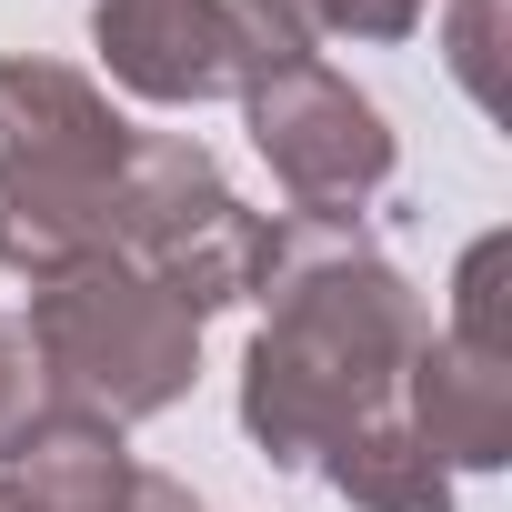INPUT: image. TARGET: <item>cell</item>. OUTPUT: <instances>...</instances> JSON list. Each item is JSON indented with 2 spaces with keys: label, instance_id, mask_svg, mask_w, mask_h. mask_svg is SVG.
<instances>
[{
  "label": "cell",
  "instance_id": "obj_7",
  "mask_svg": "<svg viewBox=\"0 0 512 512\" xmlns=\"http://www.w3.org/2000/svg\"><path fill=\"white\" fill-rule=\"evenodd\" d=\"M131 472H141V462H131L121 422L41 402V412L21 422V442L0 452V502H11V512H121Z\"/></svg>",
  "mask_w": 512,
  "mask_h": 512
},
{
  "label": "cell",
  "instance_id": "obj_3",
  "mask_svg": "<svg viewBox=\"0 0 512 512\" xmlns=\"http://www.w3.org/2000/svg\"><path fill=\"white\" fill-rule=\"evenodd\" d=\"M241 121H251V151L272 161V181L292 191V211L352 221V211L392 181V121H382L372 91H352L322 51L251 71V81H241Z\"/></svg>",
  "mask_w": 512,
  "mask_h": 512
},
{
  "label": "cell",
  "instance_id": "obj_9",
  "mask_svg": "<svg viewBox=\"0 0 512 512\" xmlns=\"http://www.w3.org/2000/svg\"><path fill=\"white\" fill-rule=\"evenodd\" d=\"M0 151H21V161H71V171H121L131 121L111 111V91H101L91 71L11 51V61H0Z\"/></svg>",
  "mask_w": 512,
  "mask_h": 512
},
{
  "label": "cell",
  "instance_id": "obj_8",
  "mask_svg": "<svg viewBox=\"0 0 512 512\" xmlns=\"http://www.w3.org/2000/svg\"><path fill=\"white\" fill-rule=\"evenodd\" d=\"M141 272L161 282V302L181 322H211L231 302H262V282H272V211H251L241 191H211L181 231H161L141 251Z\"/></svg>",
  "mask_w": 512,
  "mask_h": 512
},
{
  "label": "cell",
  "instance_id": "obj_10",
  "mask_svg": "<svg viewBox=\"0 0 512 512\" xmlns=\"http://www.w3.org/2000/svg\"><path fill=\"white\" fill-rule=\"evenodd\" d=\"M322 472H332V492H342L352 512H452V472L422 452V432H412L402 412L352 422V432L322 452Z\"/></svg>",
  "mask_w": 512,
  "mask_h": 512
},
{
  "label": "cell",
  "instance_id": "obj_15",
  "mask_svg": "<svg viewBox=\"0 0 512 512\" xmlns=\"http://www.w3.org/2000/svg\"><path fill=\"white\" fill-rule=\"evenodd\" d=\"M231 11L251 21V41H262L272 61H302V51H312V21H302V0H231Z\"/></svg>",
  "mask_w": 512,
  "mask_h": 512
},
{
  "label": "cell",
  "instance_id": "obj_2",
  "mask_svg": "<svg viewBox=\"0 0 512 512\" xmlns=\"http://www.w3.org/2000/svg\"><path fill=\"white\" fill-rule=\"evenodd\" d=\"M31 362H41V402L61 412H101V422H151L191 392L201 372V322H181L161 302V282L121 251L31 282V322H21Z\"/></svg>",
  "mask_w": 512,
  "mask_h": 512
},
{
  "label": "cell",
  "instance_id": "obj_1",
  "mask_svg": "<svg viewBox=\"0 0 512 512\" xmlns=\"http://www.w3.org/2000/svg\"><path fill=\"white\" fill-rule=\"evenodd\" d=\"M262 332L241 352V432L282 472L322 462L352 422L392 412L402 362L422 352L432 312L422 292L362 241V221L292 211L272 221V282H262Z\"/></svg>",
  "mask_w": 512,
  "mask_h": 512
},
{
  "label": "cell",
  "instance_id": "obj_11",
  "mask_svg": "<svg viewBox=\"0 0 512 512\" xmlns=\"http://www.w3.org/2000/svg\"><path fill=\"white\" fill-rule=\"evenodd\" d=\"M502 272H512V241L482 231V241L462 251V272H452V322H442L462 352H492V362H512V332H502Z\"/></svg>",
  "mask_w": 512,
  "mask_h": 512
},
{
  "label": "cell",
  "instance_id": "obj_17",
  "mask_svg": "<svg viewBox=\"0 0 512 512\" xmlns=\"http://www.w3.org/2000/svg\"><path fill=\"white\" fill-rule=\"evenodd\" d=\"M0 512H11V502H0Z\"/></svg>",
  "mask_w": 512,
  "mask_h": 512
},
{
  "label": "cell",
  "instance_id": "obj_5",
  "mask_svg": "<svg viewBox=\"0 0 512 512\" xmlns=\"http://www.w3.org/2000/svg\"><path fill=\"white\" fill-rule=\"evenodd\" d=\"M392 412L422 432V452L442 472H502L512 462V362L462 352L452 332H422V352L402 362Z\"/></svg>",
  "mask_w": 512,
  "mask_h": 512
},
{
  "label": "cell",
  "instance_id": "obj_14",
  "mask_svg": "<svg viewBox=\"0 0 512 512\" xmlns=\"http://www.w3.org/2000/svg\"><path fill=\"white\" fill-rule=\"evenodd\" d=\"M41 412V362H31V342H21V322L0 312V452L21 442V422Z\"/></svg>",
  "mask_w": 512,
  "mask_h": 512
},
{
  "label": "cell",
  "instance_id": "obj_12",
  "mask_svg": "<svg viewBox=\"0 0 512 512\" xmlns=\"http://www.w3.org/2000/svg\"><path fill=\"white\" fill-rule=\"evenodd\" d=\"M452 81L502 111V0H452Z\"/></svg>",
  "mask_w": 512,
  "mask_h": 512
},
{
  "label": "cell",
  "instance_id": "obj_13",
  "mask_svg": "<svg viewBox=\"0 0 512 512\" xmlns=\"http://www.w3.org/2000/svg\"><path fill=\"white\" fill-rule=\"evenodd\" d=\"M312 41H412L422 0H302Z\"/></svg>",
  "mask_w": 512,
  "mask_h": 512
},
{
  "label": "cell",
  "instance_id": "obj_16",
  "mask_svg": "<svg viewBox=\"0 0 512 512\" xmlns=\"http://www.w3.org/2000/svg\"><path fill=\"white\" fill-rule=\"evenodd\" d=\"M121 512H201V492H191V482H171V472H131Z\"/></svg>",
  "mask_w": 512,
  "mask_h": 512
},
{
  "label": "cell",
  "instance_id": "obj_6",
  "mask_svg": "<svg viewBox=\"0 0 512 512\" xmlns=\"http://www.w3.org/2000/svg\"><path fill=\"white\" fill-rule=\"evenodd\" d=\"M101 251H121L111 171H71V161H21V151H0V272L61 282V272L101 262Z\"/></svg>",
  "mask_w": 512,
  "mask_h": 512
},
{
  "label": "cell",
  "instance_id": "obj_4",
  "mask_svg": "<svg viewBox=\"0 0 512 512\" xmlns=\"http://www.w3.org/2000/svg\"><path fill=\"white\" fill-rule=\"evenodd\" d=\"M91 51L111 61L121 91H141L161 111L241 101L251 71H272V51L251 41L231 0H91Z\"/></svg>",
  "mask_w": 512,
  "mask_h": 512
}]
</instances>
